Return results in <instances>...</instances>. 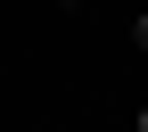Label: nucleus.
I'll list each match as a JSON object with an SVG mask.
<instances>
[{"label":"nucleus","mask_w":148,"mask_h":132,"mask_svg":"<svg viewBox=\"0 0 148 132\" xmlns=\"http://www.w3.org/2000/svg\"><path fill=\"white\" fill-rule=\"evenodd\" d=\"M140 132H148V116H140Z\"/></svg>","instance_id":"nucleus-2"},{"label":"nucleus","mask_w":148,"mask_h":132,"mask_svg":"<svg viewBox=\"0 0 148 132\" xmlns=\"http://www.w3.org/2000/svg\"><path fill=\"white\" fill-rule=\"evenodd\" d=\"M132 41H140V50H148V17H140V25H132Z\"/></svg>","instance_id":"nucleus-1"}]
</instances>
